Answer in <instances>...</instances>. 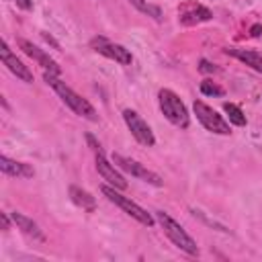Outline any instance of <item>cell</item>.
I'll use <instances>...</instances> for the list:
<instances>
[{
  "label": "cell",
  "mask_w": 262,
  "mask_h": 262,
  "mask_svg": "<svg viewBox=\"0 0 262 262\" xmlns=\"http://www.w3.org/2000/svg\"><path fill=\"white\" fill-rule=\"evenodd\" d=\"M250 37H262V25H252L250 27Z\"/></svg>",
  "instance_id": "obj_22"
},
{
  "label": "cell",
  "mask_w": 262,
  "mask_h": 262,
  "mask_svg": "<svg viewBox=\"0 0 262 262\" xmlns=\"http://www.w3.org/2000/svg\"><path fill=\"white\" fill-rule=\"evenodd\" d=\"M0 170H2L6 176H14V178H33V176H35L33 166H29V164H25V162L10 160V158H6V156L0 158Z\"/></svg>",
  "instance_id": "obj_14"
},
{
  "label": "cell",
  "mask_w": 262,
  "mask_h": 262,
  "mask_svg": "<svg viewBox=\"0 0 262 262\" xmlns=\"http://www.w3.org/2000/svg\"><path fill=\"white\" fill-rule=\"evenodd\" d=\"M158 102H160V108H162L164 117H166L172 125H176V127H180V129H186V127L190 125L188 111H186L184 102L178 98V94H176L174 90L162 88V90L158 92Z\"/></svg>",
  "instance_id": "obj_3"
},
{
  "label": "cell",
  "mask_w": 262,
  "mask_h": 262,
  "mask_svg": "<svg viewBox=\"0 0 262 262\" xmlns=\"http://www.w3.org/2000/svg\"><path fill=\"white\" fill-rule=\"evenodd\" d=\"M70 199H72L78 207H82L84 211H94V209H96V199H94L88 190H84V188H80V186H76V184L70 186Z\"/></svg>",
  "instance_id": "obj_16"
},
{
  "label": "cell",
  "mask_w": 262,
  "mask_h": 262,
  "mask_svg": "<svg viewBox=\"0 0 262 262\" xmlns=\"http://www.w3.org/2000/svg\"><path fill=\"white\" fill-rule=\"evenodd\" d=\"M0 59H2V63L8 68V72H12L18 80H23V82H27V84L33 82V72L29 70V66H25V63L8 49V45H6L4 41L0 43Z\"/></svg>",
  "instance_id": "obj_10"
},
{
  "label": "cell",
  "mask_w": 262,
  "mask_h": 262,
  "mask_svg": "<svg viewBox=\"0 0 262 262\" xmlns=\"http://www.w3.org/2000/svg\"><path fill=\"white\" fill-rule=\"evenodd\" d=\"M0 221H2V229L8 231L10 229V219H8V213H0Z\"/></svg>",
  "instance_id": "obj_23"
},
{
  "label": "cell",
  "mask_w": 262,
  "mask_h": 262,
  "mask_svg": "<svg viewBox=\"0 0 262 262\" xmlns=\"http://www.w3.org/2000/svg\"><path fill=\"white\" fill-rule=\"evenodd\" d=\"M211 18H213V12L203 4H184L178 10V20L184 27H192V25H199V23H205Z\"/></svg>",
  "instance_id": "obj_12"
},
{
  "label": "cell",
  "mask_w": 262,
  "mask_h": 262,
  "mask_svg": "<svg viewBox=\"0 0 262 262\" xmlns=\"http://www.w3.org/2000/svg\"><path fill=\"white\" fill-rule=\"evenodd\" d=\"M10 217H12L14 225H16L27 237H31V239H35V242H45V235H43L41 227H39L31 217H27V215H23V213H18V211L10 213Z\"/></svg>",
  "instance_id": "obj_13"
},
{
  "label": "cell",
  "mask_w": 262,
  "mask_h": 262,
  "mask_svg": "<svg viewBox=\"0 0 262 262\" xmlns=\"http://www.w3.org/2000/svg\"><path fill=\"white\" fill-rule=\"evenodd\" d=\"M129 2H131L139 12L151 16L154 20H162V10H160L158 6H154V4H149L147 0H129Z\"/></svg>",
  "instance_id": "obj_18"
},
{
  "label": "cell",
  "mask_w": 262,
  "mask_h": 262,
  "mask_svg": "<svg viewBox=\"0 0 262 262\" xmlns=\"http://www.w3.org/2000/svg\"><path fill=\"white\" fill-rule=\"evenodd\" d=\"M156 219H158V223L162 225V229H164V233L170 237V242L176 246V248H180L182 252H186L188 256H199V246H196V242L184 231V227L178 223V221H174L168 213H164V211H156Z\"/></svg>",
  "instance_id": "obj_2"
},
{
  "label": "cell",
  "mask_w": 262,
  "mask_h": 262,
  "mask_svg": "<svg viewBox=\"0 0 262 262\" xmlns=\"http://www.w3.org/2000/svg\"><path fill=\"white\" fill-rule=\"evenodd\" d=\"M43 80L57 92V96L63 100V104L70 106L76 115H80V117H84V119H88V121H94V123L98 121V113L94 111V106H92L86 98H82L78 92H74L63 80H59V76L43 72Z\"/></svg>",
  "instance_id": "obj_1"
},
{
  "label": "cell",
  "mask_w": 262,
  "mask_h": 262,
  "mask_svg": "<svg viewBox=\"0 0 262 262\" xmlns=\"http://www.w3.org/2000/svg\"><path fill=\"white\" fill-rule=\"evenodd\" d=\"M223 111H225V115H227V119H229L231 125H235V127H246L248 119H246V115L242 113V108H239L237 104H233V102H223Z\"/></svg>",
  "instance_id": "obj_17"
},
{
  "label": "cell",
  "mask_w": 262,
  "mask_h": 262,
  "mask_svg": "<svg viewBox=\"0 0 262 262\" xmlns=\"http://www.w3.org/2000/svg\"><path fill=\"white\" fill-rule=\"evenodd\" d=\"M102 194H104L111 203H115L119 209H123L129 217H133L135 221H139L141 225H145V227H151V225H154V217H151L143 207H139L137 203H133L129 196L121 194L119 188H115V186H111V184H104V186H102Z\"/></svg>",
  "instance_id": "obj_4"
},
{
  "label": "cell",
  "mask_w": 262,
  "mask_h": 262,
  "mask_svg": "<svg viewBox=\"0 0 262 262\" xmlns=\"http://www.w3.org/2000/svg\"><path fill=\"white\" fill-rule=\"evenodd\" d=\"M199 90H201V94H205V96H223V94H225L223 88L217 86V84L211 82V80H203L201 86H199Z\"/></svg>",
  "instance_id": "obj_19"
},
{
  "label": "cell",
  "mask_w": 262,
  "mask_h": 262,
  "mask_svg": "<svg viewBox=\"0 0 262 262\" xmlns=\"http://www.w3.org/2000/svg\"><path fill=\"white\" fill-rule=\"evenodd\" d=\"M43 39H45V41H47V43H51V45H53V47H55V49H59V43H57V41H55V39H53V37H49V35H47V33H43Z\"/></svg>",
  "instance_id": "obj_25"
},
{
  "label": "cell",
  "mask_w": 262,
  "mask_h": 262,
  "mask_svg": "<svg viewBox=\"0 0 262 262\" xmlns=\"http://www.w3.org/2000/svg\"><path fill=\"white\" fill-rule=\"evenodd\" d=\"M225 53L235 57V59H239V61H244L246 66H250L258 74H262V53H258L254 49H239V47H229V49H225Z\"/></svg>",
  "instance_id": "obj_15"
},
{
  "label": "cell",
  "mask_w": 262,
  "mask_h": 262,
  "mask_svg": "<svg viewBox=\"0 0 262 262\" xmlns=\"http://www.w3.org/2000/svg\"><path fill=\"white\" fill-rule=\"evenodd\" d=\"M199 70H201L203 74H217V72H219V68H217L215 63H211L209 59H201V61H199Z\"/></svg>",
  "instance_id": "obj_20"
},
{
  "label": "cell",
  "mask_w": 262,
  "mask_h": 262,
  "mask_svg": "<svg viewBox=\"0 0 262 262\" xmlns=\"http://www.w3.org/2000/svg\"><path fill=\"white\" fill-rule=\"evenodd\" d=\"M113 164H117L123 172H127V174H131V176H135V178H139V180H143V182H147V184L162 186V178H160L156 172L147 170V168H145L143 164H139L137 160H131V158L121 156V154H113Z\"/></svg>",
  "instance_id": "obj_6"
},
{
  "label": "cell",
  "mask_w": 262,
  "mask_h": 262,
  "mask_svg": "<svg viewBox=\"0 0 262 262\" xmlns=\"http://www.w3.org/2000/svg\"><path fill=\"white\" fill-rule=\"evenodd\" d=\"M86 141H88V145H90V149L94 151V154H98V151H102V147H100V143L90 135V133H86Z\"/></svg>",
  "instance_id": "obj_21"
},
{
  "label": "cell",
  "mask_w": 262,
  "mask_h": 262,
  "mask_svg": "<svg viewBox=\"0 0 262 262\" xmlns=\"http://www.w3.org/2000/svg\"><path fill=\"white\" fill-rule=\"evenodd\" d=\"M16 6L23 10H31L33 8V0H16Z\"/></svg>",
  "instance_id": "obj_24"
},
{
  "label": "cell",
  "mask_w": 262,
  "mask_h": 262,
  "mask_svg": "<svg viewBox=\"0 0 262 262\" xmlns=\"http://www.w3.org/2000/svg\"><path fill=\"white\" fill-rule=\"evenodd\" d=\"M90 47L96 53H100V55H104L108 59H115L121 66H131V61H133V55H131V51L127 47H123L119 43H113V41H108L104 37H94L90 41Z\"/></svg>",
  "instance_id": "obj_7"
},
{
  "label": "cell",
  "mask_w": 262,
  "mask_h": 262,
  "mask_svg": "<svg viewBox=\"0 0 262 262\" xmlns=\"http://www.w3.org/2000/svg\"><path fill=\"white\" fill-rule=\"evenodd\" d=\"M192 111H194L199 123H201L207 131L217 133V135H229V133H231L229 123H227V121H225L213 106L205 104L203 100H194V102H192Z\"/></svg>",
  "instance_id": "obj_5"
},
{
  "label": "cell",
  "mask_w": 262,
  "mask_h": 262,
  "mask_svg": "<svg viewBox=\"0 0 262 262\" xmlns=\"http://www.w3.org/2000/svg\"><path fill=\"white\" fill-rule=\"evenodd\" d=\"M94 158H96V170H98V174L102 176V180H106L111 186H115V188H119V190H125V188H127L125 176L115 168V164H111V162L104 158V151L94 154Z\"/></svg>",
  "instance_id": "obj_11"
},
{
  "label": "cell",
  "mask_w": 262,
  "mask_h": 262,
  "mask_svg": "<svg viewBox=\"0 0 262 262\" xmlns=\"http://www.w3.org/2000/svg\"><path fill=\"white\" fill-rule=\"evenodd\" d=\"M16 43H18V47L23 49V53H27L31 59H35V61L43 68V72H47V74H55V76H59V74H61V68L57 66V61H55V59H51L43 49H39L37 45H33V43H31V41H27V39H18Z\"/></svg>",
  "instance_id": "obj_9"
},
{
  "label": "cell",
  "mask_w": 262,
  "mask_h": 262,
  "mask_svg": "<svg viewBox=\"0 0 262 262\" xmlns=\"http://www.w3.org/2000/svg\"><path fill=\"white\" fill-rule=\"evenodd\" d=\"M123 121H125V125L129 127L131 135H133L141 145H147V147L156 145L154 131H151L149 125L139 117V113H135V111H131V108H125V111H123Z\"/></svg>",
  "instance_id": "obj_8"
}]
</instances>
